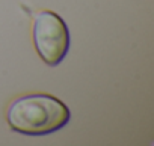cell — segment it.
I'll return each mask as SVG.
<instances>
[{
    "label": "cell",
    "instance_id": "cell-1",
    "mask_svg": "<svg viewBox=\"0 0 154 146\" xmlns=\"http://www.w3.org/2000/svg\"><path fill=\"white\" fill-rule=\"evenodd\" d=\"M71 118L68 107L51 95H29L15 100L6 113L9 127L21 134L44 136L65 127Z\"/></svg>",
    "mask_w": 154,
    "mask_h": 146
},
{
    "label": "cell",
    "instance_id": "cell-2",
    "mask_svg": "<svg viewBox=\"0 0 154 146\" xmlns=\"http://www.w3.org/2000/svg\"><path fill=\"white\" fill-rule=\"evenodd\" d=\"M33 41L39 57L47 65L56 66L68 53L69 32L57 14L41 11L33 21Z\"/></svg>",
    "mask_w": 154,
    "mask_h": 146
}]
</instances>
